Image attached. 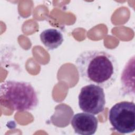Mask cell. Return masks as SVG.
<instances>
[{
  "mask_svg": "<svg viewBox=\"0 0 135 135\" xmlns=\"http://www.w3.org/2000/svg\"><path fill=\"white\" fill-rule=\"evenodd\" d=\"M75 65L82 79L102 88L110 87L117 78V60L113 55L106 51H84L76 58Z\"/></svg>",
  "mask_w": 135,
  "mask_h": 135,
  "instance_id": "cell-1",
  "label": "cell"
},
{
  "mask_svg": "<svg viewBox=\"0 0 135 135\" xmlns=\"http://www.w3.org/2000/svg\"><path fill=\"white\" fill-rule=\"evenodd\" d=\"M1 104L13 111H29L38 104L37 93L31 83L7 80L0 86Z\"/></svg>",
  "mask_w": 135,
  "mask_h": 135,
  "instance_id": "cell-2",
  "label": "cell"
},
{
  "mask_svg": "<svg viewBox=\"0 0 135 135\" xmlns=\"http://www.w3.org/2000/svg\"><path fill=\"white\" fill-rule=\"evenodd\" d=\"M109 120L114 130L123 134L133 132L135 130V104L121 101L110 109Z\"/></svg>",
  "mask_w": 135,
  "mask_h": 135,
  "instance_id": "cell-3",
  "label": "cell"
},
{
  "mask_svg": "<svg viewBox=\"0 0 135 135\" xmlns=\"http://www.w3.org/2000/svg\"><path fill=\"white\" fill-rule=\"evenodd\" d=\"M79 106L84 112L97 115L102 112L105 105L103 89L90 84L82 87L78 96Z\"/></svg>",
  "mask_w": 135,
  "mask_h": 135,
  "instance_id": "cell-4",
  "label": "cell"
},
{
  "mask_svg": "<svg viewBox=\"0 0 135 135\" xmlns=\"http://www.w3.org/2000/svg\"><path fill=\"white\" fill-rule=\"evenodd\" d=\"M71 124L75 133L82 135H92L97 130L98 121L93 114L80 112L73 115Z\"/></svg>",
  "mask_w": 135,
  "mask_h": 135,
  "instance_id": "cell-5",
  "label": "cell"
},
{
  "mask_svg": "<svg viewBox=\"0 0 135 135\" xmlns=\"http://www.w3.org/2000/svg\"><path fill=\"white\" fill-rule=\"evenodd\" d=\"M123 93L134 96V56L131 57L126 63L122 71L120 78Z\"/></svg>",
  "mask_w": 135,
  "mask_h": 135,
  "instance_id": "cell-6",
  "label": "cell"
},
{
  "mask_svg": "<svg viewBox=\"0 0 135 135\" xmlns=\"http://www.w3.org/2000/svg\"><path fill=\"white\" fill-rule=\"evenodd\" d=\"M40 40L43 45L50 50L58 48L63 42L62 33L55 28H47L41 32Z\"/></svg>",
  "mask_w": 135,
  "mask_h": 135,
  "instance_id": "cell-7",
  "label": "cell"
}]
</instances>
